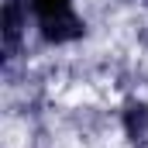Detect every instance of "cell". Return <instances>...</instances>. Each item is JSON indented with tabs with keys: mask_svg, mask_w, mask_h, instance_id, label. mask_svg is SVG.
Returning <instances> with one entry per match:
<instances>
[{
	"mask_svg": "<svg viewBox=\"0 0 148 148\" xmlns=\"http://www.w3.org/2000/svg\"><path fill=\"white\" fill-rule=\"evenodd\" d=\"M41 38L52 41V45H66V41H76L83 38V21L76 17L73 10H62V14H52V17H41Z\"/></svg>",
	"mask_w": 148,
	"mask_h": 148,
	"instance_id": "6da1fadb",
	"label": "cell"
},
{
	"mask_svg": "<svg viewBox=\"0 0 148 148\" xmlns=\"http://www.w3.org/2000/svg\"><path fill=\"white\" fill-rule=\"evenodd\" d=\"M145 3H148V0H145Z\"/></svg>",
	"mask_w": 148,
	"mask_h": 148,
	"instance_id": "5b68a950",
	"label": "cell"
},
{
	"mask_svg": "<svg viewBox=\"0 0 148 148\" xmlns=\"http://www.w3.org/2000/svg\"><path fill=\"white\" fill-rule=\"evenodd\" d=\"M31 10L38 14V21H41V17H52V14L69 10V0H31Z\"/></svg>",
	"mask_w": 148,
	"mask_h": 148,
	"instance_id": "277c9868",
	"label": "cell"
},
{
	"mask_svg": "<svg viewBox=\"0 0 148 148\" xmlns=\"http://www.w3.org/2000/svg\"><path fill=\"white\" fill-rule=\"evenodd\" d=\"M124 134H127V141H134V145H145L148 141V103L131 100V103L124 107Z\"/></svg>",
	"mask_w": 148,
	"mask_h": 148,
	"instance_id": "3957f363",
	"label": "cell"
},
{
	"mask_svg": "<svg viewBox=\"0 0 148 148\" xmlns=\"http://www.w3.org/2000/svg\"><path fill=\"white\" fill-rule=\"evenodd\" d=\"M0 24H3V48H7V59H10L14 48L21 45L24 28H28V7H24V0H7Z\"/></svg>",
	"mask_w": 148,
	"mask_h": 148,
	"instance_id": "7a4b0ae2",
	"label": "cell"
}]
</instances>
